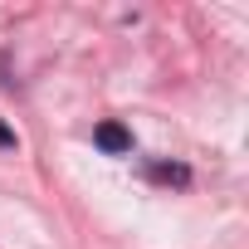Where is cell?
Wrapping results in <instances>:
<instances>
[{
    "mask_svg": "<svg viewBox=\"0 0 249 249\" xmlns=\"http://www.w3.org/2000/svg\"><path fill=\"white\" fill-rule=\"evenodd\" d=\"M152 176H157V181H186V166H157Z\"/></svg>",
    "mask_w": 249,
    "mask_h": 249,
    "instance_id": "obj_2",
    "label": "cell"
},
{
    "mask_svg": "<svg viewBox=\"0 0 249 249\" xmlns=\"http://www.w3.org/2000/svg\"><path fill=\"white\" fill-rule=\"evenodd\" d=\"M0 147H15V132L5 127V122H0Z\"/></svg>",
    "mask_w": 249,
    "mask_h": 249,
    "instance_id": "obj_3",
    "label": "cell"
},
{
    "mask_svg": "<svg viewBox=\"0 0 249 249\" xmlns=\"http://www.w3.org/2000/svg\"><path fill=\"white\" fill-rule=\"evenodd\" d=\"M93 142H98L103 152H112V157H122V152H132V132L122 127V122H98V132H93Z\"/></svg>",
    "mask_w": 249,
    "mask_h": 249,
    "instance_id": "obj_1",
    "label": "cell"
}]
</instances>
